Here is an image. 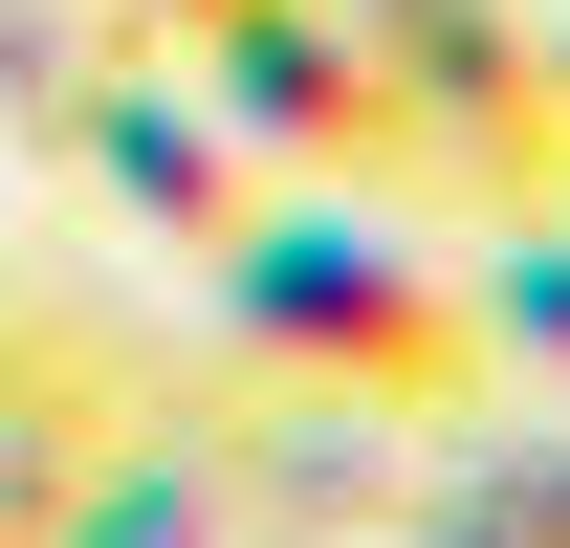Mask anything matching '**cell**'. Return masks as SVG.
Returning <instances> with one entry per match:
<instances>
[{
	"instance_id": "obj_6",
	"label": "cell",
	"mask_w": 570,
	"mask_h": 548,
	"mask_svg": "<svg viewBox=\"0 0 570 548\" xmlns=\"http://www.w3.org/2000/svg\"><path fill=\"white\" fill-rule=\"evenodd\" d=\"M110 45H132L110 0H0V154H67V110H88Z\"/></svg>"
},
{
	"instance_id": "obj_7",
	"label": "cell",
	"mask_w": 570,
	"mask_h": 548,
	"mask_svg": "<svg viewBox=\"0 0 570 548\" xmlns=\"http://www.w3.org/2000/svg\"><path fill=\"white\" fill-rule=\"evenodd\" d=\"M110 22H132V45H198V22H219V0H110Z\"/></svg>"
},
{
	"instance_id": "obj_3",
	"label": "cell",
	"mask_w": 570,
	"mask_h": 548,
	"mask_svg": "<svg viewBox=\"0 0 570 548\" xmlns=\"http://www.w3.org/2000/svg\"><path fill=\"white\" fill-rule=\"evenodd\" d=\"M176 67L219 88V133L264 154L285 198H439V154H417V110H395V67H373L352 0H219Z\"/></svg>"
},
{
	"instance_id": "obj_2",
	"label": "cell",
	"mask_w": 570,
	"mask_h": 548,
	"mask_svg": "<svg viewBox=\"0 0 570 548\" xmlns=\"http://www.w3.org/2000/svg\"><path fill=\"white\" fill-rule=\"evenodd\" d=\"M395 110L439 154V219H570V45L549 0H352Z\"/></svg>"
},
{
	"instance_id": "obj_8",
	"label": "cell",
	"mask_w": 570,
	"mask_h": 548,
	"mask_svg": "<svg viewBox=\"0 0 570 548\" xmlns=\"http://www.w3.org/2000/svg\"><path fill=\"white\" fill-rule=\"evenodd\" d=\"M549 45H570V22H549Z\"/></svg>"
},
{
	"instance_id": "obj_4",
	"label": "cell",
	"mask_w": 570,
	"mask_h": 548,
	"mask_svg": "<svg viewBox=\"0 0 570 548\" xmlns=\"http://www.w3.org/2000/svg\"><path fill=\"white\" fill-rule=\"evenodd\" d=\"M45 176H67L88 219H132V242H176V264H219V242H242V219L285 198L264 154L219 133V88L176 67V45H110V67H88V110H67V154H45Z\"/></svg>"
},
{
	"instance_id": "obj_1",
	"label": "cell",
	"mask_w": 570,
	"mask_h": 548,
	"mask_svg": "<svg viewBox=\"0 0 570 548\" xmlns=\"http://www.w3.org/2000/svg\"><path fill=\"white\" fill-rule=\"evenodd\" d=\"M198 351H219V395L352 417V439H483L504 417L483 285H461V242H417L395 198H264L198 264Z\"/></svg>"
},
{
	"instance_id": "obj_5",
	"label": "cell",
	"mask_w": 570,
	"mask_h": 548,
	"mask_svg": "<svg viewBox=\"0 0 570 548\" xmlns=\"http://www.w3.org/2000/svg\"><path fill=\"white\" fill-rule=\"evenodd\" d=\"M483 351H504V395L527 417H570V219H483Z\"/></svg>"
}]
</instances>
